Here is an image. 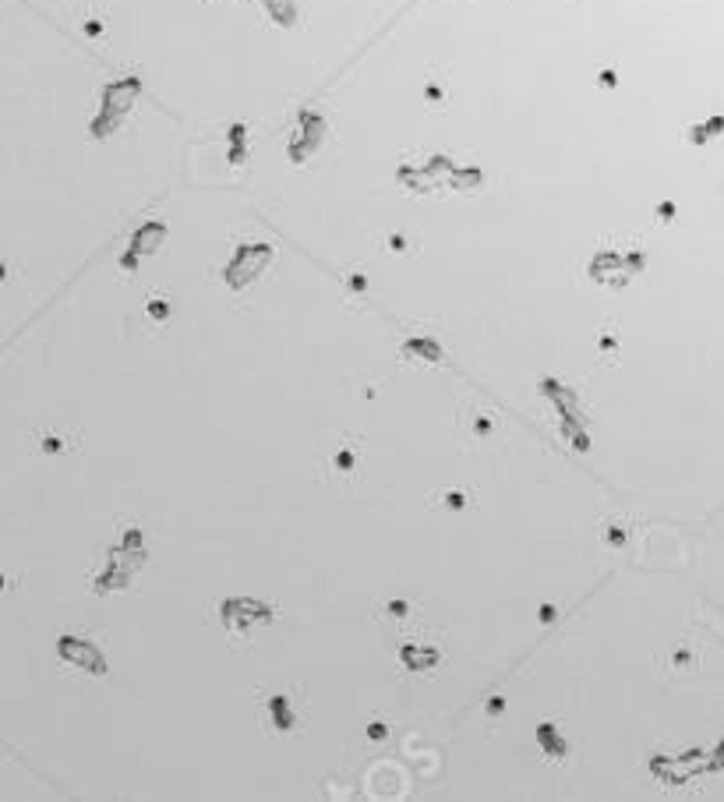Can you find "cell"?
<instances>
[{
  "label": "cell",
  "instance_id": "6da1fadb",
  "mask_svg": "<svg viewBox=\"0 0 724 802\" xmlns=\"http://www.w3.org/2000/svg\"><path fill=\"white\" fill-rule=\"evenodd\" d=\"M361 466H364L361 435H339V442H336L333 449H329V457H326V477L357 484L361 481Z\"/></svg>",
  "mask_w": 724,
  "mask_h": 802
},
{
  "label": "cell",
  "instance_id": "7a4b0ae2",
  "mask_svg": "<svg viewBox=\"0 0 724 802\" xmlns=\"http://www.w3.org/2000/svg\"><path fill=\"white\" fill-rule=\"evenodd\" d=\"M266 721L273 732H301L304 710L297 707V700L290 693H273V696H266Z\"/></svg>",
  "mask_w": 724,
  "mask_h": 802
},
{
  "label": "cell",
  "instance_id": "3957f363",
  "mask_svg": "<svg viewBox=\"0 0 724 802\" xmlns=\"http://www.w3.org/2000/svg\"><path fill=\"white\" fill-rule=\"evenodd\" d=\"M399 661L406 665V672H421L424 676V672H432V668H439L446 661V650H439L432 643H424V650H421V643H403Z\"/></svg>",
  "mask_w": 724,
  "mask_h": 802
}]
</instances>
